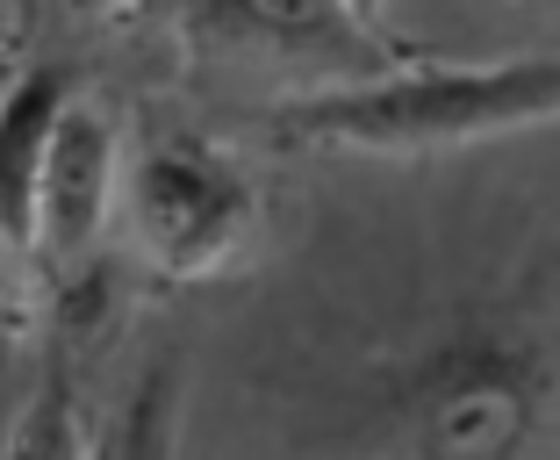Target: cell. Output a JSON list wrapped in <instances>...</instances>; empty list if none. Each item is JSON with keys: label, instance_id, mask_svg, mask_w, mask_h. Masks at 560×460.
Listing matches in <instances>:
<instances>
[{"label": "cell", "instance_id": "2", "mask_svg": "<svg viewBox=\"0 0 560 460\" xmlns=\"http://www.w3.org/2000/svg\"><path fill=\"white\" fill-rule=\"evenodd\" d=\"M116 209L144 274L195 288V280L231 274L259 245L266 202H259V181L223 145H209L195 130H165V137H144L137 159L122 165Z\"/></svg>", "mask_w": 560, "mask_h": 460}, {"label": "cell", "instance_id": "10", "mask_svg": "<svg viewBox=\"0 0 560 460\" xmlns=\"http://www.w3.org/2000/svg\"><path fill=\"white\" fill-rule=\"evenodd\" d=\"M137 8H151V0H66V15L80 22H130Z\"/></svg>", "mask_w": 560, "mask_h": 460}, {"label": "cell", "instance_id": "6", "mask_svg": "<svg viewBox=\"0 0 560 460\" xmlns=\"http://www.w3.org/2000/svg\"><path fill=\"white\" fill-rule=\"evenodd\" d=\"M80 94L72 66H22L0 87V230L8 245L36 266V195H44V159L58 137V115Z\"/></svg>", "mask_w": 560, "mask_h": 460}, {"label": "cell", "instance_id": "1", "mask_svg": "<svg viewBox=\"0 0 560 460\" xmlns=\"http://www.w3.org/2000/svg\"><path fill=\"white\" fill-rule=\"evenodd\" d=\"M560 123V58H481V66H381L310 87L266 108L280 151H360V159H439L489 137Z\"/></svg>", "mask_w": 560, "mask_h": 460}, {"label": "cell", "instance_id": "4", "mask_svg": "<svg viewBox=\"0 0 560 460\" xmlns=\"http://www.w3.org/2000/svg\"><path fill=\"white\" fill-rule=\"evenodd\" d=\"M180 36L195 58L316 72V87L396 66V44L346 15V0H180Z\"/></svg>", "mask_w": 560, "mask_h": 460}, {"label": "cell", "instance_id": "3", "mask_svg": "<svg viewBox=\"0 0 560 460\" xmlns=\"http://www.w3.org/2000/svg\"><path fill=\"white\" fill-rule=\"evenodd\" d=\"M410 411L424 453H511L546 411V360L503 331H460L417 367Z\"/></svg>", "mask_w": 560, "mask_h": 460}, {"label": "cell", "instance_id": "8", "mask_svg": "<svg viewBox=\"0 0 560 460\" xmlns=\"http://www.w3.org/2000/svg\"><path fill=\"white\" fill-rule=\"evenodd\" d=\"M86 446H94V432L72 417V381L66 375H50L44 395H36V411L8 432V453L15 460H50V453L72 460V453H86Z\"/></svg>", "mask_w": 560, "mask_h": 460}, {"label": "cell", "instance_id": "9", "mask_svg": "<svg viewBox=\"0 0 560 460\" xmlns=\"http://www.w3.org/2000/svg\"><path fill=\"white\" fill-rule=\"evenodd\" d=\"M30 260H22L15 245H8V230H0V353L15 345V331H22V317H30Z\"/></svg>", "mask_w": 560, "mask_h": 460}, {"label": "cell", "instance_id": "11", "mask_svg": "<svg viewBox=\"0 0 560 460\" xmlns=\"http://www.w3.org/2000/svg\"><path fill=\"white\" fill-rule=\"evenodd\" d=\"M346 15L360 22V30H374V36H388V0H346Z\"/></svg>", "mask_w": 560, "mask_h": 460}, {"label": "cell", "instance_id": "12", "mask_svg": "<svg viewBox=\"0 0 560 460\" xmlns=\"http://www.w3.org/2000/svg\"><path fill=\"white\" fill-rule=\"evenodd\" d=\"M0 22H8V0H0Z\"/></svg>", "mask_w": 560, "mask_h": 460}, {"label": "cell", "instance_id": "7", "mask_svg": "<svg viewBox=\"0 0 560 460\" xmlns=\"http://www.w3.org/2000/svg\"><path fill=\"white\" fill-rule=\"evenodd\" d=\"M173 417H180V367L159 360L144 381H137L130 411H122V425L108 432V446L130 453V460H159V453H173Z\"/></svg>", "mask_w": 560, "mask_h": 460}, {"label": "cell", "instance_id": "5", "mask_svg": "<svg viewBox=\"0 0 560 460\" xmlns=\"http://www.w3.org/2000/svg\"><path fill=\"white\" fill-rule=\"evenodd\" d=\"M122 202V137L116 108H101L94 94H72L58 115L44 159V195H36V266L50 274H80L108 238V216Z\"/></svg>", "mask_w": 560, "mask_h": 460}]
</instances>
